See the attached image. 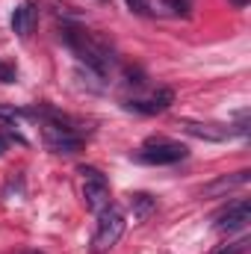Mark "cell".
Wrapping results in <instances>:
<instances>
[{"instance_id": "277c9868", "label": "cell", "mask_w": 251, "mask_h": 254, "mask_svg": "<svg viewBox=\"0 0 251 254\" xmlns=\"http://www.w3.org/2000/svg\"><path fill=\"white\" fill-rule=\"evenodd\" d=\"M80 175H83V201H86V207L101 213L110 204V184H107V178L98 169H92V166H80Z\"/></svg>"}, {"instance_id": "4fadbf2b", "label": "cell", "mask_w": 251, "mask_h": 254, "mask_svg": "<svg viewBox=\"0 0 251 254\" xmlns=\"http://www.w3.org/2000/svg\"><path fill=\"white\" fill-rule=\"evenodd\" d=\"M246 249H249V240H240L234 246H225L222 252H216V254H246Z\"/></svg>"}, {"instance_id": "7c38bea8", "label": "cell", "mask_w": 251, "mask_h": 254, "mask_svg": "<svg viewBox=\"0 0 251 254\" xmlns=\"http://www.w3.org/2000/svg\"><path fill=\"white\" fill-rule=\"evenodd\" d=\"M163 6H166L172 15H181V18H189V9H192L189 0H163Z\"/></svg>"}, {"instance_id": "2e32d148", "label": "cell", "mask_w": 251, "mask_h": 254, "mask_svg": "<svg viewBox=\"0 0 251 254\" xmlns=\"http://www.w3.org/2000/svg\"><path fill=\"white\" fill-rule=\"evenodd\" d=\"M125 3L133 9V12H145V9H148V3H145V0H125Z\"/></svg>"}, {"instance_id": "52a82bcc", "label": "cell", "mask_w": 251, "mask_h": 254, "mask_svg": "<svg viewBox=\"0 0 251 254\" xmlns=\"http://www.w3.org/2000/svg\"><path fill=\"white\" fill-rule=\"evenodd\" d=\"M172 104H175V92H172V89H157V92H151V98H145V101H127V107H130V110L145 113V116L166 113Z\"/></svg>"}, {"instance_id": "e0dca14e", "label": "cell", "mask_w": 251, "mask_h": 254, "mask_svg": "<svg viewBox=\"0 0 251 254\" xmlns=\"http://www.w3.org/2000/svg\"><path fill=\"white\" fill-rule=\"evenodd\" d=\"M231 3H234V6H237V9H243V6H246V3H249V0H231Z\"/></svg>"}, {"instance_id": "9a60e30c", "label": "cell", "mask_w": 251, "mask_h": 254, "mask_svg": "<svg viewBox=\"0 0 251 254\" xmlns=\"http://www.w3.org/2000/svg\"><path fill=\"white\" fill-rule=\"evenodd\" d=\"M0 83H15V68L0 65Z\"/></svg>"}, {"instance_id": "8fae6325", "label": "cell", "mask_w": 251, "mask_h": 254, "mask_svg": "<svg viewBox=\"0 0 251 254\" xmlns=\"http://www.w3.org/2000/svg\"><path fill=\"white\" fill-rule=\"evenodd\" d=\"M184 130L192 133V136H201V139H213V142H219V139H225L228 136V130H213V125H192V122H184Z\"/></svg>"}, {"instance_id": "8992f818", "label": "cell", "mask_w": 251, "mask_h": 254, "mask_svg": "<svg viewBox=\"0 0 251 254\" xmlns=\"http://www.w3.org/2000/svg\"><path fill=\"white\" fill-rule=\"evenodd\" d=\"M251 222V201H237V204H231L222 216H219V222H216V228L222 231V234H234V231H243L246 225Z\"/></svg>"}, {"instance_id": "5b68a950", "label": "cell", "mask_w": 251, "mask_h": 254, "mask_svg": "<svg viewBox=\"0 0 251 254\" xmlns=\"http://www.w3.org/2000/svg\"><path fill=\"white\" fill-rule=\"evenodd\" d=\"M63 125L65 122H48L45 125V142H48V148L57 151V154H74V151H80L83 139L71 127H63Z\"/></svg>"}, {"instance_id": "5bb4252c", "label": "cell", "mask_w": 251, "mask_h": 254, "mask_svg": "<svg viewBox=\"0 0 251 254\" xmlns=\"http://www.w3.org/2000/svg\"><path fill=\"white\" fill-rule=\"evenodd\" d=\"M125 77H127V83H133V86H145V77H142V71L125 68Z\"/></svg>"}, {"instance_id": "30bf717a", "label": "cell", "mask_w": 251, "mask_h": 254, "mask_svg": "<svg viewBox=\"0 0 251 254\" xmlns=\"http://www.w3.org/2000/svg\"><path fill=\"white\" fill-rule=\"evenodd\" d=\"M249 178H251V172H237L231 178L213 181V184L204 187V195H219V192H228V190H234V187H243V184H249Z\"/></svg>"}, {"instance_id": "6da1fadb", "label": "cell", "mask_w": 251, "mask_h": 254, "mask_svg": "<svg viewBox=\"0 0 251 254\" xmlns=\"http://www.w3.org/2000/svg\"><path fill=\"white\" fill-rule=\"evenodd\" d=\"M63 36H65V42H68V48L77 54L80 63H86L95 74H101V77L110 74L116 57H113V48H110L104 39H98V36H92V33H83V30H77V27H65Z\"/></svg>"}, {"instance_id": "7a4b0ae2", "label": "cell", "mask_w": 251, "mask_h": 254, "mask_svg": "<svg viewBox=\"0 0 251 254\" xmlns=\"http://www.w3.org/2000/svg\"><path fill=\"white\" fill-rule=\"evenodd\" d=\"M187 154H189L187 145H181V142H169V139H148V142L136 151V160H139V163H148V166H169V163L184 160Z\"/></svg>"}, {"instance_id": "9c48e42d", "label": "cell", "mask_w": 251, "mask_h": 254, "mask_svg": "<svg viewBox=\"0 0 251 254\" xmlns=\"http://www.w3.org/2000/svg\"><path fill=\"white\" fill-rule=\"evenodd\" d=\"M130 210H133L136 222H145L157 210V198H151L148 192H136V195H130Z\"/></svg>"}, {"instance_id": "ba28073f", "label": "cell", "mask_w": 251, "mask_h": 254, "mask_svg": "<svg viewBox=\"0 0 251 254\" xmlns=\"http://www.w3.org/2000/svg\"><path fill=\"white\" fill-rule=\"evenodd\" d=\"M36 18H39L36 6H33V3H21V6L15 9V15H12V30H15L21 39H27V36L33 33V27H36Z\"/></svg>"}, {"instance_id": "3957f363", "label": "cell", "mask_w": 251, "mask_h": 254, "mask_svg": "<svg viewBox=\"0 0 251 254\" xmlns=\"http://www.w3.org/2000/svg\"><path fill=\"white\" fill-rule=\"evenodd\" d=\"M125 234V213L113 204H107L101 213H98V231H95V246L101 252L113 249Z\"/></svg>"}, {"instance_id": "ac0fdd59", "label": "cell", "mask_w": 251, "mask_h": 254, "mask_svg": "<svg viewBox=\"0 0 251 254\" xmlns=\"http://www.w3.org/2000/svg\"><path fill=\"white\" fill-rule=\"evenodd\" d=\"M3 151H6V139L0 136V154H3Z\"/></svg>"}]
</instances>
